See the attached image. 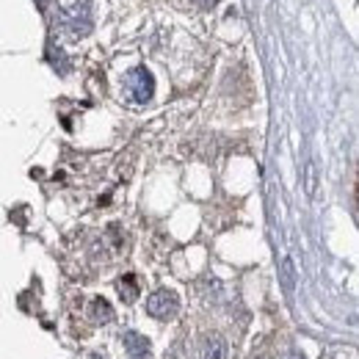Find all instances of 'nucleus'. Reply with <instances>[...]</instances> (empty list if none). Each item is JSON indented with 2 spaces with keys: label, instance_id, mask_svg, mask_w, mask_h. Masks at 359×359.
<instances>
[{
  "label": "nucleus",
  "instance_id": "1",
  "mask_svg": "<svg viewBox=\"0 0 359 359\" xmlns=\"http://www.w3.org/2000/svg\"><path fill=\"white\" fill-rule=\"evenodd\" d=\"M128 94H130V100L133 102H149L152 100V94H155V81H152V75H149V69H144V67H135L133 72L128 75Z\"/></svg>",
  "mask_w": 359,
  "mask_h": 359
},
{
  "label": "nucleus",
  "instance_id": "2",
  "mask_svg": "<svg viewBox=\"0 0 359 359\" xmlns=\"http://www.w3.org/2000/svg\"><path fill=\"white\" fill-rule=\"evenodd\" d=\"M177 310H180L177 293H172V290H155V293L147 299V313L152 315V318L166 320V318H172Z\"/></svg>",
  "mask_w": 359,
  "mask_h": 359
},
{
  "label": "nucleus",
  "instance_id": "3",
  "mask_svg": "<svg viewBox=\"0 0 359 359\" xmlns=\"http://www.w3.org/2000/svg\"><path fill=\"white\" fill-rule=\"evenodd\" d=\"M122 343H125V351H128L130 359H149V340H147L144 334H138V332H125Z\"/></svg>",
  "mask_w": 359,
  "mask_h": 359
},
{
  "label": "nucleus",
  "instance_id": "4",
  "mask_svg": "<svg viewBox=\"0 0 359 359\" xmlns=\"http://www.w3.org/2000/svg\"><path fill=\"white\" fill-rule=\"evenodd\" d=\"M199 359H226V340L222 334H205L199 346Z\"/></svg>",
  "mask_w": 359,
  "mask_h": 359
},
{
  "label": "nucleus",
  "instance_id": "5",
  "mask_svg": "<svg viewBox=\"0 0 359 359\" xmlns=\"http://www.w3.org/2000/svg\"><path fill=\"white\" fill-rule=\"evenodd\" d=\"M91 318L97 323H111L114 320V310H111V304L105 299H94L91 302Z\"/></svg>",
  "mask_w": 359,
  "mask_h": 359
},
{
  "label": "nucleus",
  "instance_id": "6",
  "mask_svg": "<svg viewBox=\"0 0 359 359\" xmlns=\"http://www.w3.org/2000/svg\"><path fill=\"white\" fill-rule=\"evenodd\" d=\"M119 293H122V299L125 302H135L138 299V285H135V276H122L119 279Z\"/></svg>",
  "mask_w": 359,
  "mask_h": 359
},
{
  "label": "nucleus",
  "instance_id": "7",
  "mask_svg": "<svg viewBox=\"0 0 359 359\" xmlns=\"http://www.w3.org/2000/svg\"><path fill=\"white\" fill-rule=\"evenodd\" d=\"M282 269H285V287L293 290V266H290V260H285Z\"/></svg>",
  "mask_w": 359,
  "mask_h": 359
},
{
  "label": "nucleus",
  "instance_id": "8",
  "mask_svg": "<svg viewBox=\"0 0 359 359\" xmlns=\"http://www.w3.org/2000/svg\"><path fill=\"white\" fill-rule=\"evenodd\" d=\"M216 3H219V0H196V6H199V8H213Z\"/></svg>",
  "mask_w": 359,
  "mask_h": 359
},
{
  "label": "nucleus",
  "instance_id": "9",
  "mask_svg": "<svg viewBox=\"0 0 359 359\" xmlns=\"http://www.w3.org/2000/svg\"><path fill=\"white\" fill-rule=\"evenodd\" d=\"M39 3H42V6H45V3H47V0H39Z\"/></svg>",
  "mask_w": 359,
  "mask_h": 359
}]
</instances>
